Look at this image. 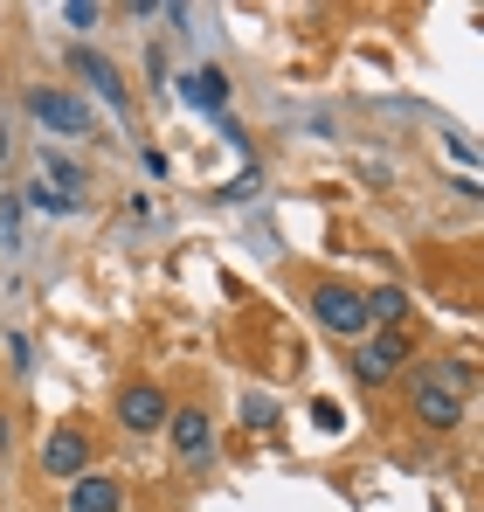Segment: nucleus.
I'll return each instance as SVG.
<instances>
[{"instance_id": "f257e3e1", "label": "nucleus", "mask_w": 484, "mask_h": 512, "mask_svg": "<svg viewBox=\"0 0 484 512\" xmlns=\"http://www.w3.org/2000/svg\"><path fill=\"white\" fill-rule=\"evenodd\" d=\"M111 416H118V429H125V436H160L166 416H173V395H166L160 381L132 374V381L111 395Z\"/></svg>"}, {"instance_id": "f03ea898", "label": "nucleus", "mask_w": 484, "mask_h": 512, "mask_svg": "<svg viewBox=\"0 0 484 512\" xmlns=\"http://www.w3.org/2000/svg\"><path fill=\"white\" fill-rule=\"evenodd\" d=\"M166 443L180 457V471H215V416L201 402H173L166 416Z\"/></svg>"}, {"instance_id": "7ed1b4c3", "label": "nucleus", "mask_w": 484, "mask_h": 512, "mask_svg": "<svg viewBox=\"0 0 484 512\" xmlns=\"http://www.w3.org/2000/svg\"><path fill=\"white\" fill-rule=\"evenodd\" d=\"M28 118H35L42 132H56V139H90V132H97L90 104H83L77 90H63V84H35L28 90Z\"/></svg>"}, {"instance_id": "20e7f679", "label": "nucleus", "mask_w": 484, "mask_h": 512, "mask_svg": "<svg viewBox=\"0 0 484 512\" xmlns=\"http://www.w3.org/2000/svg\"><path fill=\"white\" fill-rule=\"evenodd\" d=\"M42 471L63 478V485H77L83 471H97V443H90V429H83L77 416L49 423V436H42Z\"/></svg>"}, {"instance_id": "39448f33", "label": "nucleus", "mask_w": 484, "mask_h": 512, "mask_svg": "<svg viewBox=\"0 0 484 512\" xmlns=\"http://www.w3.org/2000/svg\"><path fill=\"white\" fill-rule=\"evenodd\" d=\"M408 360H415V333H408V326H381V333H367V340L353 346V374H360L367 388L395 381Z\"/></svg>"}, {"instance_id": "423d86ee", "label": "nucleus", "mask_w": 484, "mask_h": 512, "mask_svg": "<svg viewBox=\"0 0 484 512\" xmlns=\"http://www.w3.org/2000/svg\"><path fill=\"white\" fill-rule=\"evenodd\" d=\"M312 319H319L332 340H367V305H360V291L339 284V277L312 284Z\"/></svg>"}, {"instance_id": "0eeeda50", "label": "nucleus", "mask_w": 484, "mask_h": 512, "mask_svg": "<svg viewBox=\"0 0 484 512\" xmlns=\"http://www.w3.org/2000/svg\"><path fill=\"white\" fill-rule=\"evenodd\" d=\"M464 409H471V395H457L450 381H436V374H415V381H408V416H415L422 429L443 436V429L464 423Z\"/></svg>"}, {"instance_id": "6e6552de", "label": "nucleus", "mask_w": 484, "mask_h": 512, "mask_svg": "<svg viewBox=\"0 0 484 512\" xmlns=\"http://www.w3.org/2000/svg\"><path fill=\"white\" fill-rule=\"evenodd\" d=\"M70 70H77V77L97 90V97H104V104H111L118 118L132 111V90H125V77H118V63H111V56H97L90 42H77V49H70Z\"/></svg>"}, {"instance_id": "1a4fd4ad", "label": "nucleus", "mask_w": 484, "mask_h": 512, "mask_svg": "<svg viewBox=\"0 0 484 512\" xmlns=\"http://www.w3.org/2000/svg\"><path fill=\"white\" fill-rule=\"evenodd\" d=\"M70 512H125V485L111 471H83L70 485Z\"/></svg>"}, {"instance_id": "9d476101", "label": "nucleus", "mask_w": 484, "mask_h": 512, "mask_svg": "<svg viewBox=\"0 0 484 512\" xmlns=\"http://www.w3.org/2000/svg\"><path fill=\"white\" fill-rule=\"evenodd\" d=\"M180 97L194 104V111H229V70H215V63H201V70H187V84H180Z\"/></svg>"}, {"instance_id": "9b49d317", "label": "nucleus", "mask_w": 484, "mask_h": 512, "mask_svg": "<svg viewBox=\"0 0 484 512\" xmlns=\"http://www.w3.org/2000/svg\"><path fill=\"white\" fill-rule=\"evenodd\" d=\"M35 180H42V187H56V194H77L83 201V187H90V167H83V160H70V153H56V146H42V160H35Z\"/></svg>"}, {"instance_id": "f8f14e48", "label": "nucleus", "mask_w": 484, "mask_h": 512, "mask_svg": "<svg viewBox=\"0 0 484 512\" xmlns=\"http://www.w3.org/2000/svg\"><path fill=\"white\" fill-rule=\"evenodd\" d=\"M360 305H367V326H408V291L402 284H374V291H360Z\"/></svg>"}, {"instance_id": "ddd939ff", "label": "nucleus", "mask_w": 484, "mask_h": 512, "mask_svg": "<svg viewBox=\"0 0 484 512\" xmlns=\"http://www.w3.org/2000/svg\"><path fill=\"white\" fill-rule=\"evenodd\" d=\"M21 201H28L35 215H83L77 194H56V187H42V180H28V187H21Z\"/></svg>"}, {"instance_id": "4468645a", "label": "nucleus", "mask_w": 484, "mask_h": 512, "mask_svg": "<svg viewBox=\"0 0 484 512\" xmlns=\"http://www.w3.org/2000/svg\"><path fill=\"white\" fill-rule=\"evenodd\" d=\"M312 429H319V436H339V429H346V409H339L332 395H312Z\"/></svg>"}, {"instance_id": "2eb2a0df", "label": "nucleus", "mask_w": 484, "mask_h": 512, "mask_svg": "<svg viewBox=\"0 0 484 512\" xmlns=\"http://www.w3.org/2000/svg\"><path fill=\"white\" fill-rule=\"evenodd\" d=\"M242 423L270 429V423H277V402H270V395H242Z\"/></svg>"}, {"instance_id": "dca6fc26", "label": "nucleus", "mask_w": 484, "mask_h": 512, "mask_svg": "<svg viewBox=\"0 0 484 512\" xmlns=\"http://www.w3.org/2000/svg\"><path fill=\"white\" fill-rule=\"evenodd\" d=\"M0 243H7V250H21V208H14L7 194H0Z\"/></svg>"}, {"instance_id": "f3484780", "label": "nucleus", "mask_w": 484, "mask_h": 512, "mask_svg": "<svg viewBox=\"0 0 484 512\" xmlns=\"http://www.w3.org/2000/svg\"><path fill=\"white\" fill-rule=\"evenodd\" d=\"M63 21H70V28H97V21H104V7H97V0H70V7H63Z\"/></svg>"}, {"instance_id": "a211bd4d", "label": "nucleus", "mask_w": 484, "mask_h": 512, "mask_svg": "<svg viewBox=\"0 0 484 512\" xmlns=\"http://www.w3.org/2000/svg\"><path fill=\"white\" fill-rule=\"evenodd\" d=\"M7 353H14L7 367H14V374H28V353H35V346H28V333H7Z\"/></svg>"}, {"instance_id": "6ab92c4d", "label": "nucleus", "mask_w": 484, "mask_h": 512, "mask_svg": "<svg viewBox=\"0 0 484 512\" xmlns=\"http://www.w3.org/2000/svg\"><path fill=\"white\" fill-rule=\"evenodd\" d=\"M7 450H14V416L0 409V457H7Z\"/></svg>"}]
</instances>
